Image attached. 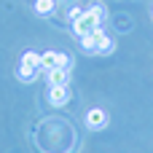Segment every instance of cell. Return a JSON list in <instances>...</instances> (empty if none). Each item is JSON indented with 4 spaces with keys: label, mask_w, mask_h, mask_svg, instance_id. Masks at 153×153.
I'll return each mask as SVG.
<instances>
[{
    "label": "cell",
    "mask_w": 153,
    "mask_h": 153,
    "mask_svg": "<svg viewBox=\"0 0 153 153\" xmlns=\"http://www.w3.org/2000/svg\"><path fill=\"white\" fill-rule=\"evenodd\" d=\"M78 46H81L83 54H113V48H116L113 38L105 35L102 27H97V30H91L89 35L78 38Z\"/></svg>",
    "instance_id": "obj_1"
},
{
    "label": "cell",
    "mask_w": 153,
    "mask_h": 153,
    "mask_svg": "<svg viewBox=\"0 0 153 153\" xmlns=\"http://www.w3.org/2000/svg\"><path fill=\"white\" fill-rule=\"evenodd\" d=\"M108 121H110V116H108V110H105V108H91V110L86 113V129H91V132L105 129V126H108Z\"/></svg>",
    "instance_id": "obj_2"
},
{
    "label": "cell",
    "mask_w": 153,
    "mask_h": 153,
    "mask_svg": "<svg viewBox=\"0 0 153 153\" xmlns=\"http://www.w3.org/2000/svg\"><path fill=\"white\" fill-rule=\"evenodd\" d=\"M100 24L94 22V16H89L86 11H83V16L81 19H75V22H70V30H73V35L75 38H83V35H89L91 30H97Z\"/></svg>",
    "instance_id": "obj_3"
},
{
    "label": "cell",
    "mask_w": 153,
    "mask_h": 153,
    "mask_svg": "<svg viewBox=\"0 0 153 153\" xmlns=\"http://www.w3.org/2000/svg\"><path fill=\"white\" fill-rule=\"evenodd\" d=\"M46 100H48L51 108H65V105L70 102V89H67V86H48Z\"/></svg>",
    "instance_id": "obj_4"
},
{
    "label": "cell",
    "mask_w": 153,
    "mask_h": 153,
    "mask_svg": "<svg viewBox=\"0 0 153 153\" xmlns=\"http://www.w3.org/2000/svg\"><path fill=\"white\" fill-rule=\"evenodd\" d=\"M46 81H48V86H67L70 83V70L51 67V70H46Z\"/></svg>",
    "instance_id": "obj_5"
},
{
    "label": "cell",
    "mask_w": 153,
    "mask_h": 153,
    "mask_svg": "<svg viewBox=\"0 0 153 153\" xmlns=\"http://www.w3.org/2000/svg\"><path fill=\"white\" fill-rule=\"evenodd\" d=\"M40 75V70L38 67H32V65H24V62H19V70H16V78L19 81H24V83H32L35 78Z\"/></svg>",
    "instance_id": "obj_6"
},
{
    "label": "cell",
    "mask_w": 153,
    "mask_h": 153,
    "mask_svg": "<svg viewBox=\"0 0 153 153\" xmlns=\"http://www.w3.org/2000/svg\"><path fill=\"white\" fill-rule=\"evenodd\" d=\"M86 13H89V16H94V22H97L100 27H102V24H105V19H108V8H105L102 3L89 5V8H86Z\"/></svg>",
    "instance_id": "obj_7"
},
{
    "label": "cell",
    "mask_w": 153,
    "mask_h": 153,
    "mask_svg": "<svg viewBox=\"0 0 153 153\" xmlns=\"http://www.w3.org/2000/svg\"><path fill=\"white\" fill-rule=\"evenodd\" d=\"M35 13L38 16H51L54 13V8H56V0H35Z\"/></svg>",
    "instance_id": "obj_8"
},
{
    "label": "cell",
    "mask_w": 153,
    "mask_h": 153,
    "mask_svg": "<svg viewBox=\"0 0 153 153\" xmlns=\"http://www.w3.org/2000/svg\"><path fill=\"white\" fill-rule=\"evenodd\" d=\"M51 67H56V51H43L40 54V70L46 73Z\"/></svg>",
    "instance_id": "obj_9"
},
{
    "label": "cell",
    "mask_w": 153,
    "mask_h": 153,
    "mask_svg": "<svg viewBox=\"0 0 153 153\" xmlns=\"http://www.w3.org/2000/svg\"><path fill=\"white\" fill-rule=\"evenodd\" d=\"M22 62H24V65H32V67L40 70V54H35V51H24V54H22Z\"/></svg>",
    "instance_id": "obj_10"
},
{
    "label": "cell",
    "mask_w": 153,
    "mask_h": 153,
    "mask_svg": "<svg viewBox=\"0 0 153 153\" xmlns=\"http://www.w3.org/2000/svg\"><path fill=\"white\" fill-rule=\"evenodd\" d=\"M56 67L70 70V67H73V56H70L67 51H56Z\"/></svg>",
    "instance_id": "obj_11"
},
{
    "label": "cell",
    "mask_w": 153,
    "mask_h": 153,
    "mask_svg": "<svg viewBox=\"0 0 153 153\" xmlns=\"http://www.w3.org/2000/svg\"><path fill=\"white\" fill-rule=\"evenodd\" d=\"M81 16H83V8H78V5H75V8H70V22L81 19Z\"/></svg>",
    "instance_id": "obj_12"
}]
</instances>
